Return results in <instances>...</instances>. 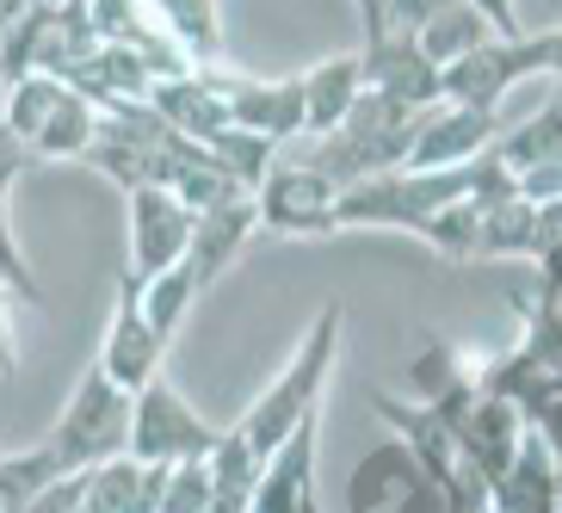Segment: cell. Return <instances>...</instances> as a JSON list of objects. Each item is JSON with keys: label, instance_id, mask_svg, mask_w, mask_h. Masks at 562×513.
Masks as SVG:
<instances>
[{"label": "cell", "instance_id": "83f0119b", "mask_svg": "<svg viewBox=\"0 0 562 513\" xmlns=\"http://www.w3.org/2000/svg\"><path fill=\"white\" fill-rule=\"evenodd\" d=\"M63 93H68V87L56 81V75H25V81L0 87V118H7V131L32 149V136L44 131V118L63 105Z\"/></svg>", "mask_w": 562, "mask_h": 513}, {"label": "cell", "instance_id": "277c9868", "mask_svg": "<svg viewBox=\"0 0 562 513\" xmlns=\"http://www.w3.org/2000/svg\"><path fill=\"white\" fill-rule=\"evenodd\" d=\"M359 75H364V93L402 105V112H432L446 105V75L414 51V37L396 25L390 0H364L359 7Z\"/></svg>", "mask_w": 562, "mask_h": 513}, {"label": "cell", "instance_id": "74e56055", "mask_svg": "<svg viewBox=\"0 0 562 513\" xmlns=\"http://www.w3.org/2000/svg\"><path fill=\"white\" fill-rule=\"evenodd\" d=\"M303 513H322V508H303Z\"/></svg>", "mask_w": 562, "mask_h": 513}, {"label": "cell", "instance_id": "7c38bea8", "mask_svg": "<svg viewBox=\"0 0 562 513\" xmlns=\"http://www.w3.org/2000/svg\"><path fill=\"white\" fill-rule=\"evenodd\" d=\"M322 421H328V409H315L310 421H303V427L260 464V482H254L248 513H303V508H315V458H322Z\"/></svg>", "mask_w": 562, "mask_h": 513}, {"label": "cell", "instance_id": "f1b7e54d", "mask_svg": "<svg viewBox=\"0 0 562 513\" xmlns=\"http://www.w3.org/2000/svg\"><path fill=\"white\" fill-rule=\"evenodd\" d=\"M50 482H63V470L50 464L44 446H25V451H0V508L7 513H25Z\"/></svg>", "mask_w": 562, "mask_h": 513}, {"label": "cell", "instance_id": "60d3db41", "mask_svg": "<svg viewBox=\"0 0 562 513\" xmlns=\"http://www.w3.org/2000/svg\"><path fill=\"white\" fill-rule=\"evenodd\" d=\"M0 513H7V508H0Z\"/></svg>", "mask_w": 562, "mask_h": 513}, {"label": "cell", "instance_id": "8992f818", "mask_svg": "<svg viewBox=\"0 0 562 513\" xmlns=\"http://www.w3.org/2000/svg\"><path fill=\"white\" fill-rule=\"evenodd\" d=\"M216 439H223V427H211V421L186 402V390L173 378H155L149 390L131 397V446H124V458L173 470V464L211 458Z\"/></svg>", "mask_w": 562, "mask_h": 513}, {"label": "cell", "instance_id": "30bf717a", "mask_svg": "<svg viewBox=\"0 0 562 513\" xmlns=\"http://www.w3.org/2000/svg\"><path fill=\"white\" fill-rule=\"evenodd\" d=\"M124 211H131L124 272H131L136 285L186 260V242H192V211H186L180 199H167V192H124Z\"/></svg>", "mask_w": 562, "mask_h": 513}, {"label": "cell", "instance_id": "d6986e66", "mask_svg": "<svg viewBox=\"0 0 562 513\" xmlns=\"http://www.w3.org/2000/svg\"><path fill=\"white\" fill-rule=\"evenodd\" d=\"M488 37H495L488 7H470V0H427V19H420V32H414V51L446 75V68H458L470 51H482Z\"/></svg>", "mask_w": 562, "mask_h": 513}, {"label": "cell", "instance_id": "8d00e7d4", "mask_svg": "<svg viewBox=\"0 0 562 513\" xmlns=\"http://www.w3.org/2000/svg\"><path fill=\"white\" fill-rule=\"evenodd\" d=\"M538 223H544V248L562 235V199L557 204H538Z\"/></svg>", "mask_w": 562, "mask_h": 513}, {"label": "cell", "instance_id": "e0dca14e", "mask_svg": "<svg viewBox=\"0 0 562 513\" xmlns=\"http://www.w3.org/2000/svg\"><path fill=\"white\" fill-rule=\"evenodd\" d=\"M297 87H303V136H310V143H322V136H334L340 124H347V112L359 105V93H364L359 51L310 63L297 75Z\"/></svg>", "mask_w": 562, "mask_h": 513}, {"label": "cell", "instance_id": "d590c367", "mask_svg": "<svg viewBox=\"0 0 562 513\" xmlns=\"http://www.w3.org/2000/svg\"><path fill=\"white\" fill-rule=\"evenodd\" d=\"M390 513H446V495H439L432 482H420V489H414V495H402Z\"/></svg>", "mask_w": 562, "mask_h": 513}, {"label": "cell", "instance_id": "ac0fdd59", "mask_svg": "<svg viewBox=\"0 0 562 513\" xmlns=\"http://www.w3.org/2000/svg\"><path fill=\"white\" fill-rule=\"evenodd\" d=\"M420 464L408 458V446L402 439H378V446L364 451L359 464H352V477H347V513H390L402 495H414L420 489Z\"/></svg>", "mask_w": 562, "mask_h": 513}, {"label": "cell", "instance_id": "44dd1931", "mask_svg": "<svg viewBox=\"0 0 562 513\" xmlns=\"http://www.w3.org/2000/svg\"><path fill=\"white\" fill-rule=\"evenodd\" d=\"M557 501H562L557 464H550L544 446H538V433L526 427V446H519V458L507 464V477L488 482V513H557Z\"/></svg>", "mask_w": 562, "mask_h": 513}, {"label": "cell", "instance_id": "d6a6232c", "mask_svg": "<svg viewBox=\"0 0 562 513\" xmlns=\"http://www.w3.org/2000/svg\"><path fill=\"white\" fill-rule=\"evenodd\" d=\"M513 192H519L526 204H557L562 199V155H557V161H544V167H531V174H519Z\"/></svg>", "mask_w": 562, "mask_h": 513}, {"label": "cell", "instance_id": "4fadbf2b", "mask_svg": "<svg viewBox=\"0 0 562 513\" xmlns=\"http://www.w3.org/2000/svg\"><path fill=\"white\" fill-rule=\"evenodd\" d=\"M254 230H260L254 199H223V204L192 216V242H186V272H192V285L211 291L216 279H229V266L241 260Z\"/></svg>", "mask_w": 562, "mask_h": 513}, {"label": "cell", "instance_id": "603a6c76", "mask_svg": "<svg viewBox=\"0 0 562 513\" xmlns=\"http://www.w3.org/2000/svg\"><path fill=\"white\" fill-rule=\"evenodd\" d=\"M544 254V223L538 204L507 199L495 211H482V235H476V260H538Z\"/></svg>", "mask_w": 562, "mask_h": 513}, {"label": "cell", "instance_id": "484cf974", "mask_svg": "<svg viewBox=\"0 0 562 513\" xmlns=\"http://www.w3.org/2000/svg\"><path fill=\"white\" fill-rule=\"evenodd\" d=\"M161 25H167V37L186 51L192 75H211L216 56H223V13H216V7H199V0H186V7H161Z\"/></svg>", "mask_w": 562, "mask_h": 513}, {"label": "cell", "instance_id": "7a4b0ae2", "mask_svg": "<svg viewBox=\"0 0 562 513\" xmlns=\"http://www.w3.org/2000/svg\"><path fill=\"white\" fill-rule=\"evenodd\" d=\"M420 118L427 112H402V105L378 100V93H359V105L347 112V124L303 149V167H315L334 192H352V186H364V180L402 174Z\"/></svg>", "mask_w": 562, "mask_h": 513}, {"label": "cell", "instance_id": "52a82bcc", "mask_svg": "<svg viewBox=\"0 0 562 513\" xmlns=\"http://www.w3.org/2000/svg\"><path fill=\"white\" fill-rule=\"evenodd\" d=\"M100 378L124 397L149 390L167 365V341L143 322V285L131 272H117V291H112V315H105V334H100Z\"/></svg>", "mask_w": 562, "mask_h": 513}, {"label": "cell", "instance_id": "9a60e30c", "mask_svg": "<svg viewBox=\"0 0 562 513\" xmlns=\"http://www.w3.org/2000/svg\"><path fill=\"white\" fill-rule=\"evenodd\" d=\"M519 446H526V414L507 409L501 397H476V409L463 414V427H458V464L463 470H476L482 482H501L507 464L519 458Z\"/></svg>", "mask_w": 562, "mask_h": 513}, {"label": "cell", "instance_id": "e575fe53", "mask_svg": "<svg viewBox=\"0 0 562 513\" xmlns=\"http://www.w3.org/2000/svg\"><path fill=\"white\" fill-rule=\"evenodd\" d=\"M19 371V341H13V298H7V285H0V378H13Z\"/></svg>", "mask_w": 562, "mask_h": 513}, {"label": "cell", "instance_id": "d4e9b609", "mask_svg": "<svg viewBox=\"0 0 562 513\" xmlns=\"http://www.w3.org/2000/svg\"><path fill=\"white\" fill-rule=\"evenodd\" d=\"M204 161H211L216 174H223L235 192H241V199H254V192H260V180L272 174V167H279V149L229 124V131H216L211 143H204Z\"/></svg>", "mask_w": 562, "mask_h": 513}, {"label": "cell", "instance_id": "ba28073f", "mask_svg": "<svg viewBox=\"0 0 562 513\" xmlns=\"http://www.w3.org/2000/svg\"><path fill=\"white\" fill-rule=\"evenodd\" d=\"M216 87H223V105H229L235 131L260 136L272 149L284 143H303V87L297 75H223L216 68Z\"/></svg>", "mask_w": 562, "mask_h": 513}, {"label": "cell", "instance_id": "5b68a950", "mask_svg": "<svg viewBox=\"0 0 562 513\" xmlns=\"http://www.w3.org/2000/svg\"><path fill=\"white\" fill-rule=\"evenodd\" d=\"M531 75H557V32H519V37H488L482 51H470L458 68H446V105H463V112L501 118V100H507L519 81Z\"/></svg>", "mask_w": 562, "mask_h": 513}, {"label": "cell", "instance_id": "cb8c5ba5", "mask_svg": "<svg viewBox=\"0 0 562 513\" xmlns=\"http://www.w3.org/2000/svg\"><path fill=\"white\" fill-rule=\"evenodd\" d=\"M100 143V112L81 100V93H63L44 131L32 136V161H87V149Z\"/></svg>", "mask_w": 562, "mask_h": 513}, {"label": "cell", "instance_id": "ab89813d", "mask_svg": "<svg viewBox=\"0 0 562 513\" xmlns=\"http://www.w3.org/2000/svg\"><path fill=\"white\" fill-rule=\"evenodd\" d=\"M75 513H81V508H75Z\"/></svg>", "mask_w": 562, "mask_h": 513}, {"label": "cell", "instance_id": "7402d4cb", "mask_svg": "<svg viewBox=\"0 0 562 513\" xmlns=\"http://www.w3.org/2000/svg\"><path fill=\"white\" fill-rule=\"evenodd\" d=\"M557 155H562V87H550V100L538 105L526 124H513L507 136H495V161L519 180V174L557 161Z\"/></svg>", "mask_w": 562, "mask_h": 513}, {"label": "cell", "instance_id": "8fae6325", "mask_svg": "<svg viewBox=\"0 0 562 513\" xmlns=\"http://www.w3.org/2000/svg\"><path fill=\"white\" fill-rule=\"evenodd\" d=\"M495 136H501V118L463 112V105H432L420 118V131H414V149L402 161V174H458L482 149H495Z\"/></svg>", "mask_w": 562, "mask_h": 513}, {"label": "cell", "instance_id": "9c48e42d", "mask_svg": "<svg viewBox=\"0 0 562 513\" xmlns=\"http://www.w3.org/2000/svg\"><path fill=\"white\" fill-rule=\"evenodd\" d=\"M334 204H340V192L303 161H279L254 192L260 230H279V235H334Z\"/></svg>", "mask_w": 562, "mask_h": 513}, {"label": "cell", "instance_id": "ffe728a7", "mask_svg": "<svg viewBox=\"0 0 562 513\" xmlns=\"http://www.w3.org/2000/svg\"><path fill=\"white\" fill-rule=\"evenodd\" d=\"M161 489H167V470L136 464V458H112L100 470H87L81 513H161Z\"/></svg>", "mask_w": 562, "mask_h": 513}, {"label": "cell", "instance_id": "2e32d148", "mask_svg": "<svg viewBox=\"0 0 562 513\" xmlns=\"http://www.w3.org/2000/svg\"><path fill=\"white\" fill-rule=\"evenodd\" d=\"M149 112L161 118L180 143H192V149H204L216 131H229V105H223L216 68H211V75H186V81L149 87Z\"/></svg>", "mask_w": 562, "mask_h": 513}, {"label": "cell", "instance_id": "1f68e13d", "mask_svg": "<svg viewBox=\"0 0 562 513\" xmlns=\"http://www.w3.org/2000/svg\"><path fill=\"white\" fill-rule=\"evenodd\" d=\"M216 495V482H211V464L192 458V464H173L167 470V489H161V513H204Z\"/></svg>", "mask_w": 562, "mask_h": 513}, {"label": "cell", "instance_id": "4316f807", "mask_svg": "<svg viewBox=\"0 0 562 513\" xmlns=\"http://www.w3.org/2000/svg\"><path fill=\"white\" fill-rule=\"evenodd\" d=\"M204 291L192 285V272L180 266H167V272H155V279H143V322H149L161 341H173V334L186 328V315H192V303H199Z\"/></svg>", "mask_w": 562, "mask_h": 513}, {"label": "cell", "instance_id": "f546056e", "mask_svg": "<svg viewBox=\"0 0 562 513\" xmlns=\"http://www.w3.org/2000/svg\"><path fill=\"white\" fill-rule=\"evenodd\" d=\"M476 235H482V211L470 199H458V204H446V211L432 216L427 230H420V242H427L439 260H476Z\"/></svg>", "mask_w": 562, "mask_h": 513}, {"label": "cell", "instance_id": "5bb4252c", "mask_svg": "<svg viewBox=\"0 0 562 513\" xmlns=\"http://www.w3.org/2000/svg\"><path fill=\"white\" fill-rule=\"evenodd\" d=\"M371 414L390 427V439H402V446H408V458L420 464V477H427L432 489H451V477L463 470V464H458V439L446 433V421H439L427 402L371 397Z\"/></svg>", "mask_w": 562, "mask_h": 513}, {"label": "cell", "instance_id": "4dcf8cb0", "mask_svg": "<svg viewBox=\"0 0 562 513\" xmlns=\"http://www.w3.org/2000/svg\"><path fill=\"white\" fill-rule=\"evenodd\" d=\"M0 285H7V298H25L32 310H44V285L13 235V192H0Z\"/></svg>", "mask_w": 562, "mask_h": 513}, {"label": "cell", "instance_id": "6da1fadb", "mask_svg": "<svg viewBox=\"0 0 562 513\" xmlns=\"http://www.w3.org/2000/svg\"><path fill=\"white\" fill-rule=\"evenodd\" d=\"M340 341H347V303H328V310L303 328V341H297V353L284 359V371L241 409V421H235L229 433L260 464L272 458L315 409H328V383H334V365H340Z\"/></svg>", "mask_w": 562, "mask_h": 513}, {"label": "cell", "instance_id": "3957f363", "mask_svg": "<svg viewBox=\"0 0 562 513\" xmlns=\"http://www.w3.org/2000/svg\"><path fill=\"white\" fill-rule=\"evenodd\" d=\"M37 446L50 451L63 477H87V470L124 458V446H131V397L100 378V365H87L75 390H68L63 414H56V427Z\"/></svg>", "mask_w": 562, "mask_h": 513}, {"label": "cell", "instance_id": "836d02e7", "mask_svg": "<svg viewBox=\"0 0 562 513\" xmlns=\"http://www.w3.org/2000/svg\"><path fill=\"white\" fill-rule=\"evenodd\" d=\"M526 427L538 433V446L550 451V464H557V477H562V397H557V402H544V409L531 414Z\"/></svg>", "mask_w": 562, "mask_h": 513}, {"label": "cell", "instance_id": "f35d334b", "mask_svg": "<svg viewBox=\"0 0 562 513\" xmlns=\"http://www.w3.org/2000/svg\"><path fill=\"white\" fill-rule=\"evenodd\" d=\"M557 513H562V501H557Z\"/></svg>", "mask_w": 562, "mask_h": 513}]
</instances>
